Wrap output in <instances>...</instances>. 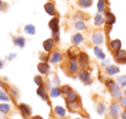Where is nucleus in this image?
Wrapping results in <instances>:
<instances>
[{"label": "nucleus", "mask_w": 126, "mask_h": 119, "mask_svg": "<svg viewBox=\"0 0 126 119\" xmlns=\"http://www.w3.org/2000/svg\"><path fill=\"white\" fill-rule=\"evenodd\" d=\"M121 86H122V87L126 88V81H124V82H123L122 84H121Z\"/></svg>", "instance_id": "41"}, {"label": "nucleus", "mask_w": 126, "mask_h": 119, "mask_svg": "<svg viewBox=\"0 0 126 119\" xmlns=\"http://www.w3.org/2000/svg\"><path fill=\"white\" fill-rule=\"evenodd\" d=\"M75 29L77 30H84L86 29V25L85 24V23L81 21H79L75 23Z\"/></svg>", "instance_id": "31"}, {"label": "nucleus", "mask_w": 126, "mask_h": 119, "mask_svg": "<svg viewBox=\"0 0 126 119\" xmlns=\"http://www.w3.org/2000/svg\"><path fill=\"white\" fill-rule=\"evenodd\" d=\"M60 119H64V118H60Z\"/></svg>", "instance_id": "46"}, {"label": "nucleus", "mask_w": 126, "mask_h": 119, "mask_svg": "<svg viewBox=\"0 0 126 119\" xmlns=\"http://www.w3.org/2000/svg\"><path fill=\"white\" fill-rule=\"evenodd\" d=\"M104 22L105 21H104L103 16H102L100 14H98L94 17V24L96 25V26H98V27L101 26V25L104 23Z\"/></svg>", "instance_id": "27"}, {"label": "nucleus", "mask_w": 126, "mask_h": 119, "mask_svg": "<svg viewBox=\"0 0 126 119\" xmlns=\"http://www.w3.org/2000/svg\"><path fill=\"white\" fill-rule=\"evenodd\" d=\"M110 47L113 49L114 51H117L119 49H121V47H122V43H121V41L118 40V39H116V40H113L110 42Z\"/></svg>", "instance_id": "21"}, {"label": "nucleus", "mask_w": 126, "mask_h": 119, "mask_svg": "<svg viewBox=\"0 0 126 119\" xmlns=\"http://www.w3.org/2000/svg\"><path fill=\"white\" fill-rule=\"evenodd\" d=\"M36 93L43 101H47V93L46 89L43 87V86H39L38 89L36 90Z\"/></svg>", "instance_id": "13"}, {"label": "nucleus", "mask_w": 126, "mask_h": 119, "mask_svg": "<svg viewBox=\"0 0 126 119\" xmlns=\"http://www.w3.org/2000/svg\"><path fill=\"white\" fill-rule=\"evenodd\" d=\"M37 70L39 71L41 74L42 75H45V74H47L50 71V67L47 63L46 62H41L37 65Z\"/></svg>", "instance_id": "5"}, {"label": "nucleus", "mask_w": 126, "mask_h": 119, "mask_svg": "<svg viewBox=\"0 0 126 119\" xmlns=\"http://www.w3.org/2000/svg\"><path fill=\"white\" fill-rule=\"evenodd\" d=\"M14 43L15 45L18 46L19 47H23L25 45V39L22 36L16 37V38L14 39Z\"/></svg>", "instance_id": "25"}, {"label": "nucleus", "mask_w": 126, "mask_h": 119, "mask_svg": "<svg viewBox=\"0 0 126 119\" xmlns=\"http://www.w3.org/2000/svg\"><path fill=\"white\" fill-rule=\"evenodd\" d=\"M0 4H1V0H0Z\"/></svg>", "instance_id": "44"}, {"label": "nucleus", "mask_w": 126, "mask_h": 119, "mask_svg": "<svg viewBox=\"0 0 126 119\" xmlns=\"http://www.w3.org/2000/svg\"><path fill=\"white\" fill-rule=\"evenodd\" d=\"M0 101H4V102L10 101V98L8 97V95L6 94V92L2 91V90H0Z\"/></svg>", "instance_id": "32"}, {"label": "nucleus", "mask_w": 126, "mask_h": 119, "mask_svg": "<svg viewBox=\"0 0 126 119\" xmlns=\"http://www.w3.org/2000/svg\"><path fill=\"white\" fill-rule=\"evenodd\" d=\"M122 119H126V110L123 112L122 114Z\"/></svg>", "instance_id": "40"}, {"label": "nucleus", "mask_w": 126, "mask_h": 119, "mask_svg": "<svg viewBox=\"0 0 126 119\" xmlns=\"http://www.w3.org/2000/svg\"><path fill=\"white\" fill-rule=\"evenodd\" d=\"M54 84L56 85V86H58V85L60 84V80H59V78L57 77V76H55L54 79Z\"/></svg>", "instance_id": "37"}, {"label": "nucleus", "mask_w": 126, "mask_h": 119, "mask_svg": "<svg viewBox=\"0 0 126 119\" xmlns=\"http://www.w3.org/2000/svg\"><path fill=\"white\" fill-rule=\"evenodd\" d=\"M11 110V105L8 104H0V112L4 114H8Z\"/></svg>", "instance_id": "26"}, {"label": "nucleus", "mask_w": 126, "mask_h": 119, "mask_svg": "<svg viewBox=\"0 0 126 119\" xmlns=\"http://www.w3.org/2000/svg\"><path fill=\"white\" fill-rule=\"evenodd\" d=\"M105 21L106 23V24L108 25H112L115 23L116 22V17L111 12H106L105 13Z\"/></svg>", "instance_id": "15"}, {"label": "nucleus", "mask_w": 126, "mask_h": 119, "mask_svg": "<svg viewBox=\"0 0 126 119\" xmlns=\"http://www.w3.org/2000/svg\"><path fill=\"white\" fill-rule=\"evenodd\" d=\"M61 94V90L60 89L59 87H57V86H55V87H53L52 89H51L50 91V96L51 98H58V97H60Z\"/></svg>", "instance_id": "23"}, {"label": "nucleus", "mask_w": 126, "mask_h": 119, "mask_svg": "<svg viewBox=\"0 0 126 119\" xmlns=\"http://www.w3.org/2000/svg\"><path fill=\"white\" fill-rule=\"evenodd\" d=\"M44 10L49 16H54L55 15V7L52 3H47L44 5Z\"/></svg>", "instance_id": "12"}, {"label": "nucleus", "mask_w": 126, "mask_h": 119, "mask_svg": "<svg viewBox=\"0 0 126 119\" xmlns=\"http://www.w3.org/2000/svg\"><path fill=\"white\" fill-rule=\"evenodd\" d=\"M34 81H35V83L38 86H43V79H42V76H40V75L35 76V78H34Z\"/></svg>", "instance_id": "30"}, {"label": "nucleus", "mask_w": 126, "mask_h": 119, "mask_svg": "<svg viewBox=\"0 0 126 119\" xmlns=\"http://www.w3.org/2000/svg\"><path fill=\"white\" fill-rule=\"evenodd\" d=\"M48 27L52 32H58L59 31V19L56 17L53 18L49 21Z\"/></svg>", "instance_id": "8"}, {"label": "nucleus", "mask_w": 126, "mask_h": 119, "mask_svg": "<svg viewBox=\"0 0 126 119\" xmlns=\"http://www.w3.org/2000/svg\"><path fill=\"white\" fill-rule=\"evenodd\" d=\"M49 60H50V62L53 64L59 63L60 61L62 60V54L60 52H58V51H55L54 53H53V54L51 55Z\"/></svg>", "instance_id": "10"}, {"label": "nucleus", "mask_w": 126, "mask_h": 119, "mask_svg": "<svg viewBox=\"0 0 126 119\" xmlns=\"http://www.w3.org/2000/svg\"><path fill=\"white\" fill-rule=\"evenodd\" d=\"M117 82H118L119 84H122L123 82H124V81H126V75L120 76V77L117 78Z\"/></svg>", "instance_id": "36"}, {"label": "nucleus", "mask_w": 126, "mask_h": 119, "mask_svg": "<svg viewBox=\"0 0 126 119\" xmlns=\"http://www.w3.org/2000/svg\"><path fill=\"white\" fill-rule=\"evenodd\" d=\"M67 103H74L77 101V94L74 91H70L66 96Z\"/></svg>", "instance_id": "18"}, {"label": "nucleus", "mask_w": 126, "mask_h": 119, "mask_svg": "<svg viewBox=\"0 0 126 119\" xmlns=\"http://www.w3.org/2000/svg\"><path fill=\"white\" fill-rule=\"evenodd\" d=\"M78 69V63L74 60H72L68 66V72L70 74H74Z\"/></svg>", "instance_id": "22"}, {"label": "nucleus", "mask_w": 126, "mask_h": 119, "mask_svg": "<svg viewBox=\"0 0 126 119\" xmlns=\"http://www.w3.org/2000/svg\"><path fill=\"white\" fill-rule=\"evenodd\" d=\"M24 31L28 35H35V28L34 25L28 24L24 27Z\"/></svg>", "instance_id": "24"}, {"label": "nucleus", "mask_w": 126, "mask_h": 119, "mask_svg": "<svg viewBox=\"0 0 126 119\" xmlns=\"http://www.w3.org/2000/svg\"><path fill=\"white\" fill-rule=\"evenodd\" d=\"M31 119H43V117H42L41 116H34V117H31Z\"/></svg>", "instance_id": "39"}, {"label": "nucleus", "mask_w": 126, "mask_h": 119, "mask_svg": "<svg viewBox=\"0 0 126 119\" xmlns=\"http://www.w3.org/2000/svg\"><path fill=\"white\" fill-rule=\"evenodd\" d=\"M83 41H84V37H83V35H81L80 33L75 34V35H74L72 37V42H73V44L75 46L79 45Z\"/></svg>", "instance_id": "14"}, {"label": "nucleus", "mask_w": 126, "mask_h": 119, "mask_svg": "<svg viewBox=\"0 0 126 119\" xmlns=\"http://www.w3.org/2000/svg\"><path fill=\"white\" fill-rule=\"evenodd\" d=\"M61 90V93H63V94H66V95H67L70 91H72L71 87H70V86H64Z\"/></svg>", "instance_id": "34"}, {"label": "nucleus", "mask_w": 126, "mask_h": 119, "mask_svg": "<svg viewBox=\"0 0 126 119\" xmlns=\"http://www.w3.org/2000/svg\"><path fill=\"white\" fill-rule=\"evenodd\" d=\"M18 107H19V110H21V112L23 114V116H25V117H30L31 116L32 110L30 105L26 104H20Z\"/></svg>", "instance_id": "6"}, {"label": "nucleus", "mask_w": 126, "mask_h": 119, "mask_svg": "<svg viewBox=\"0 0 126 119\" xmlns=\"http://www.w3.org/2000/svg\"><path fill=\"white\" fill-rule=\"evenodd\" d=\"M120 104L122 107L126 108V97H124V98H120Z\"/></svg>", "instance_id": "35"}, {"label": "nucleus", "mask_w": 126, "mask_h": 119, "mask_svg": "<svg viewBox=\"0 0 126 119\" xmlns=\"http://www.w3.org/2000/svg\"><path fill=\"white\" fill-rule=\"evenodd\" d=\"M3 66H4V64H3V62L1 61V60H0V68H2Z\"/></svg>", "instance_id": "42"}, {"label": "nucleus", "mask_w": 126, "mask_h": 119, "mask_svg": "<svg viewBox=\"0 0 126 119\" xmlns=\"http://www.w3.org/2000/svg\"><path fill=\"white\" fill-rule=\"evenodd\" d=\"M93 42L94 44H96L97 46L101 45L104 42V34L103 31L100 30H95L94 33L93 35Z\"/></svg>", "instance_id": "3"}, {"label": "nucleus", "mask_w": 126, "mask_h": 119, "mask_svg": "<svg viewBox=\"0 0 126 119\" xmlns=\"http://www.w3.org/2000/svg\"><path fill=\"white\" fill-rule=\"evenodd\" d=\"M16 54H11L9 55V60H12L13 59H15V58H16Z\"/></svg>", "instance_id": "38"}, {"label": "nucleus", "mask_w": 126, "mask_h": 119, "mask_svg": "<svg viewBox=\"0 0 126 119\" xmlns=\"http://www.w3.org/2000/svg\"><path fill=\"white\" fill-rule=\"evenodd\" d=\"M105 7V0H98V4H97V9H98V12H102V11H104Z\"/></svg>", "instance_id": "29"}, {"label": "nucleus", "mask_w": 126, "mask_h": 119, "mask_svg": "<svg viewBox=\"0 0 126 119\" xmlns=\"http://www.w3.org/2000/svg\"><path fill=\"white\" fill-rule=\"evenodd\" d=\"M10 92H11V96H12L14 98H17L18 96H19L18 91L16 89H15V88H11V89H10Z\"/></svg>", "instance_id": "33"}, {"label": "nucleus", "mask_w": 126, "mask_h": 119, "mask_svg": "<svg viewBox=\"0 0 126 119\" xmlns=\"http://www.w3.org/2000/svg\"><path fill=\"white\" fill-rule=\"evenodd\" d=\"M105 110H106V105L104 103L98 104V106H97V112H98V114H99V115H103V114L105 113Z\"/></svg>", "instance_id": "28"}, {"label": "nucleus", "mask_w": 126, "mask_h": 119, "mask_svg": "<svg viewBox=\"0 0 126 119\" xmlns=\"http://www.w3.org/2000/svg\"><path fill=\"white\" fill-rule=\"evenodd\" d=\"M93 0H78V4L81 8H84V9L90 8L93 5Z\"/></svg>", "instance_id": "16"}, {"label": "nucleus", "mask_w": 126, "mask_h": 119, "mask_svg": "<svg viewBox=\"0 0 126 119\" xmlns=\"http://www.w3.org/2000/svg\"><path fill=\"white\" fill-rule=\"evenodd\" d=\"M76 119H81V118H76Z\"/></svg>", "instance_id": "45"}, {"label": "nucleus", "mask_w": 126, "mask_h": 119, "mask_svg": "<svg viewBox=\"0 0 126 119\" xmlns=\"http://www.w3.org/2000/svg\"><path fill=\"white\" fill-rule=\"evenodd\" d=\"M115 56L117 59V60H119V61H121V60H126V51L119 49V50L116 51Z\"/></svg>", "instance_id": "19"}, {"label": "nucleus", "mask_w": 126, "mask_h": 119, "mask_svg": "<svg viewBox=\"0 0 126 119\" xmlns=\"http://www.w3.org/2000/svg\"><path fill=\"white\" fill-rule=\"evenodd\" d=\"M94 54L95 55L97 56V58L99 60H105V53L103 52V50H102L101 48H100L99 47H98V46H96V47H94Z\"/></svg>", "instance_id": "20"}, {"label": "nucleus", "mask_w": 126, "mask_h": 119, "mask_svg": "<svg viewBox=\"0 0 126 119\" xmlns=\"http://www.w3.org/2000/svg\"><path fill=\"white\" fill-rule=\"evenodd\" d=\"M109 117L111 119H117L120 115V106L117 103H113L109 108Z\"/></svg>", "instance_id": "2"}, {"label": "nucleus", "mask_w": 126, "mask_h": 119, "mask_svg": "<svg viewBox=\"0 0 126 119\" xmlns=\"http://www.w3.org/2000/svg\"><path fill=\"white\" fill-rule=\"evenodd\" d=\"M43 48L44 50L46 51V52H49V51H51V49L54 47V40L52 38L50 39H47L46 41H44L43 42Z\"/></svg>", "instance_id": "11"}, {"label": "nucleus", "mask_w": 126, "mask_h": 119, "mask_svg": "<svg viewBox=\"0 0 126 119\" xmlns=\"http://www.w3.org/2000/svg\"><path fill=\"white\" fill-rule=\"evenodd\" d=\"M105 71H106V74H108V75L113 76L118 74V73L120 72V69H119L118 67H117V66H115V65H109L108 67H106Z\"/></svg>", "instance_id": "9"}, {"label": "nucleus", "mask_w": 126, "mask_h": 119, "mask_svg": "<svg viewBox=\"0 0 126 119\" xmlns=\"http://www.w3.org/2000/svg\"><path fill=\"white\" fill-rule=\"evenodd\" d=\"M124 95L126 96V88H125V91H124Z\"/></svg>", "instance_id": "43"}, {"label": "nucleus", "mask_w": 126, "mask_h": 119, "mask_svg": "<svg viewBox=\"0 0 126 119\" xmlns=\"http://www.w3.org/2000/svg\"><path fill=\"white\" fill-rule=\"evenodd\" d=\"M78 60L81 67H86L89 63V57L85 52H80L78 55Z\"/></svg>", "instance_id": "4"}, {"label": "nucleus", "mask_w": 126, "mask_h": 119, "mask_svg": "<svg viewBox=\"0 0 126 119\" xmlns=\"http://www.w3.org/2000/svg\"><path fill=\"white\" fill-rule=\"evenodd\" d=\"M106 86L110 90V93L111 95L112 98H121L122 96V91L121 88L118 86V85L112 79H109L106 81Z\"/></svg>", "instance_id": "1"}, {"label": "nucleus", "mask_w": 126, "mask_h": 119, "mask_svg": "<svg viewBox=\"0 0 126 119\" xmlns=\"http://www.w3.org/2000/svg\"><path fill=\"white\" fill-rule=\"evenodd\" d=\"M79 78L83 83L85 84H90L91 82V76L88 73H86V71H80L79 73Z\"/></svg>", "instance_id": "7"}, {"label": "nucleus", "mask_w": 126, "mask_h": 119, "mask_svg": "<svg viewBox=\"0 0 126 119\" xmlns=\"http://www.w3.org/2000/svg\"><path fill=\"white\" fill-rule=\"evenodd\" d=\"M54 113H55L56 116L60 117H64L66 116V110L63 108L62 106H60V105H57V106L54 107Z\"/></svg>", "instance_id": "17"}]
</instances>
